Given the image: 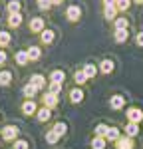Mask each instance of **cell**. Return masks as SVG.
Instances as JSON below:
<instances>
[{"instance_id": "44dd1931", "label": "cell", "mask_w": 143, "mask_h": 149, "mask_svg": "<svg viewBox=\"0 0 143 149\" xmlns=\"http://www.w3.org/2000/svg\"><path fill=\"white\" fill-rule=\"evenodd\" d=\"M103 16H106V20H115V18H117V8H115V6H106Z\"/></svg>"}, {"instance_id": "2e32d148", "label": "cell", "mask_w": 143, "mask_h": 149, "mask_svg": "<svg viewBox=\"0 0 143 149\" xmlns=\"http://www.w3.org/2000/svg\"><path fill=\"white\" fill-rule=\"evenodd\" d=\"M83 74H85L87 80H94L95 76H97V68H95L94 64H85V66H83Z\"/></svg>"}, {"instance_id": "484cf974", "label": "cell", "mask_w": 143, "mask_h": 149, "mask_svg": "<svg viewBox=\"0 0 143 149\" xmlns=\"http://www.w3.org/2000/svg\"><path fill=\"white\" fill-rule=\"evenodd\" d=\"M10 80H12V74L8 70H2V72H0V86H8Z\"/></svg>"}, {"instance_id": "f1b7e54d", "label": "cell", "mask_w": 143, "mask_h": 149, "mask_svg": "<svg viewBox=\"0 0 143 149\" xmlns=\"http://www.w3.org/2000/svg\"><path fill=\"white\" fill-rule=\"evenodd\" d=\"M52 129H54V131L58 133L60 137H62V135H66V131H68V127H66V123H64V121H58V123L52 127Z\"/></svg>"}, {"instance_id": "ac0fdd59", "label": "cell", "mask_w": 143, "mask_h": 149, "mask_svg": "<svg viewBox=\"0 0 143 149\" xmlns=\"http://www.w3.org/2000/svg\"><path fill=\"white\" fill-rule=\"evenodd\" d=\"M22 111H24V113H28V115L36 113V111H38V109H36V103L32 102V100H28V102H24V103H22Z\"/></svg>"}, {"instance_id": "8992f818", "label": "cell", "mask_w": 143, "mask_h": 149, "mask_svg": "<svg viewBox=\"0 0 143 149\" xmlns=\"http://www.w3.org/2000/svg\"><path fill=\"white\" fill-rule=\"evenodd\" d=\"M16 135H18V127L8 125V127H4V129H2V139H6V141H14Z\"/></svg>"}, {"instance_id": "d4e9b609", "label": "cell", "mask_w": 143, "mask_h": 149, "mask_svg": "<svg viewBox=\"0 0 143 149\" xmlns=\"http://www.w3.org/2000/svg\"><path fill=\"white\" fill-rule=\"evenodd\" d=\"M36 92H38V88L36 86H32V84H26L22 88V93L26 95V97H32V95H36Z\"/></svg>"}, {"instance_id": "9c48e42d", "label": "cell", "mask_w": 143, "mask_h": 149, "mask_svg": "<svg viewBox=\"0 0 143 149\" xmlns=\"http://www.w3.org/2000/svg\"><path fill=\"white\" fill-rule=\"evenodd\" d=\"M83 95H85V93H83L80 88H74V90L70 92V102L72 103H80V102H83Z\"/></svg>"}, {"instance_id": "9a60e30c", "label": "cell", "mask_w": 143, "mask_h": 149, "mask_svg": "<svg viewBox=\"0 0 143 149\" xmlns=\"http://www.w3.org/2000/svg\"><path fill=\"white\" fill-rule=\"evenodd\" d=\"M50 115H52V109H50V107H46V105H44L42 109H38V111H36L38 121H48V119H50Z\"/></svg>"}, {"instance_id": "f35d334b", "label": "cell", "mask_w": 143, "mask_h": 149, "mask_svg": "<svg viewBox=\"0 0 143 149\" xmlns=\"http://www.w3.org/2000/svg\"><path fill=\"white\" fill-rule=\"evenodd\" d=\"M4 62H6V54H4V52H2V50H0V66H2V64H4Z\"/></svg>"}, {"instance_id": "5bb4252c", "label": "cell", "mask_w": 143, "mask_h": 149, "mask_svg": "<svg viewBox=\"0 0 143 149\" xmlns=\"http://www.w3.org/2000/svg\"><path fill=\"white\" fill-rule=\"evenodd\" d=\"M64 80H66V74L62 70H54L50 74V81H54V84H64Z\"/></svg>"}, {"instance_id": "277c9868", "label": "cell", "mask_w": 143, "mask_h": 149, "mask_svg": "<svg viewBox=\"0 0 143 149\" xmlns=\"http://www.w3.org/2000/svg\"><path fill=\"white\" fill-rule=\"evenodd\" d=\"M66 16H68V20L70 22H78L80 20V16H82V10H80V6H68V10H66Z\"/></svg>"}, {"instance_id": "ab89813d", "label": "cell", "mask_w": 143, "mask_h": 149, "mask_svg": "<svg viewBox=\"0 0 143 149\" xmlns=\"http://www.w3.org/2000/svg\"><path fill=\"white\" fill-rule=\"evenodd\" d=\"M62 2H64V0H52V6H54V4H62Z\"/></svg>"}, {"instance_id": "8fae6325", "label": "cell", "mask_w": 143, "mask_h": 149, "mask_svg": "<svg viewBox=\"0 0 143 149\" xmlns=\"http://www.w3.org/2000/svg\"><path fill=\"white\" fill-rule=\"evenodd\" d=\"M113 40H115L117 44H123V42L129 40V32H127V30H115V32H113Z\"/></svg>"}, {"instance_id": "7402d4cb", "label": "cell", "mask_w": 143, "mask_h": 149, "mask_svg": "<svg viewBox=\"0 0 143 149\" xmlns=\"http://www.w3.org/2000/svg\"><path fill=\"white\" fill-rule=\"evenodd\" d=\"M107 141L106 137H94L92 139V149H106Z\"/></svg>"}, {"instance_id": "6da1fadb", "label": "cell", "mask_w": 143, "mask_h": 149, "mask_svg": "<svg viewBox=\"0 0 143 149\" xmlns=\"http://www.w3.org/2000/svg\"><path fill=\"white\" fill-rule=\"evenodd\" d=\"M125 115H127V121H131V123H141L143 121V111L139 107H129L125 111Z\"/></svg>"}, {"instance_id": "836d02e7", "label": "cell", "mask_w": 143, "mask_h": 149, "mask_svg": "<svg viewBox=\"0 0 143 149\" xmlns=\"http://www.w3.org/2000/svg\"><path fill=\"white\" fill-rule=\"evenodd\" d=\"M8 12H10V14L20 12V2H18V0H10V2H8Z\"/></svg>"}, {"instance_id": "d6986e66", "label": "cell", "mask_w": 143, "mask_h": 149, "mask_svg": "<svg viewBox=\"0 0 143 149\" xmlns=\"http://www.w3.org/2000/svg\"><path fill=\"white\" fill-rule=\"evenodd\" d=\"M20 24H22V16H20V12L10 14V18H8V26H12V28H18Z\"/></svg>"}, {"instance_id": "603a6c76", "label": "cell", "mask_w": 143, "mask_h": 149, "mask_svg": "<svg viewBox=\"0 0 143 149\" xmlns=\"http://www.w3.org/2000/svg\"><path fill=\"white\" fill-rule=\"evenodd\" d=\"M40 38H42L44 44H52V42H54V30H48V28H46V30L40 34Z\"/></svg>"}, {"instance_id": "3957f363", "label": "cell", "mask_w": 143, "mask_h": 149, "mask_svg": "<svg viewBox=\"0 0 143 149\" xmlns=\"http://www.w3.org/2000/svg\"><path fill=\"white\" fill-rule=\"evenodd\" d=\"M113 145H115V149H133V147H135L133 139L127 137V135H121V137H119Z\"/></svg>"}, {"instance_id": "d6a6232c", "label": "cell", "mask_w": 143, "mask_h": 149, "mask_svg": "<svg viewBox=\"0 0 143 149\" xmlns=\"http://www.w3.org/2000/svg\"><path fill=\"white\" fill-rule=\"evenodd\" d=\"M107 127H109V125H103V123L95 125V137H106V133H107Z\"/></svg>"}, {"instance_id": "ffe728a7", "label": "cell", "mask_w": 143, "mask_h": 149, "mask_svg": "<svg viewBox=\"0 0 143 149\" xmlns=\"http://www.w3.org/2000/svg\"><path fill=\"white\" fill-rule=\"evenodd\" d=\"M127 28H129V20H127L125 16L115 18V30H127Z\"/></svg>"}, {"instance_id": "1f68e13d", "label": "cell", "mask_w": 143, "mask_h": 149, "mask_svg": "<svg viewBox=\"0 0 143 149\" xmlns=\"http://www.w3.org/2000/svg\"><path fill=\"white\" fill-rule=\"evenodd\" d=\"M48 92L54 93V95H60V92H62V84H54V81H50V86H48Z\"/></svg>"}, {"instance_id": "8d00e7d4", "label": "cell", "mask_w": 143, "mask_h": 149, "mask_svg": "<svg viewBox=\"0 0 143 149\" xmlns=\"http://www.w3.org/2000/svg\"><path fill=\"white\" fill-rule=\"evenodd\" d=\"M135 44L139 48H143V32H137V36H135Z\"/></svg>"}, {"instance_id": "52a82bcc", "label": "cell", "mask_w": 143, "mask_h": 149, "mask_svg": "<svg viewBox=\"0 0 143 149\" xmlns=\"http://www.w3.org/2000/svg\"><path fill=\"white\" fill-rule=\"evenodd\" d=\"M30 30H32V32H40V34H42V32L46 30V24H44V20H42V18H32V20H30Z\"/></svg>"}, {"instance_id": "74e56055", "label": "cell", "mask_w": 143, "mask_h": 149, "mask_svg": "<svg viewBox=\"0 0 143 149\" xmlns=\"http://www.w3.org/2000/svg\"><path fill=\"white\" fill-rule=\"evenodd\" d=\"M117 0H103V6H115Z\"/></svg>"}, {"instance_id": "7a4b0ae2", "label": "cell", "mask_w": 143, "mask_h": 149, "mask_svg": "<svg viewBox=\"0 0 143 149\" xmlns=\"http://www.w3.org/2000/svg\"><path fill=\"white\" fill-rule=\"evenodd\" d=\"M109 107H111V109H115V111L123 109V107H125V95H121V93L111 95V97H109Z\"/></svg>"}, {"instance_id": "d590c367", "label": "cell", "mask_w": 143, "mask_h": 149, "mask_svg": "<svg viewBox=\"0 0 143 149\" xmlns=\"http://www.w3.org/2000/svg\"><path fill=\"white\" fill-rule=\"evenodd\" d=\"M14 149H28V143L24 139H18V141H14Z\"/></svg>"}, {"instance_id": "ba28073f", "label": "cell", "mask_w": 143, "mask_h": 149, "mask_svg": "<svg viewBox=\"0 0 143 149\" xmlns=\"http://www.w3.org/2000/svg\"><path fill=\"white\" fill-rule=\"evenodd\" d=\"M139 131H141V129H139V123H131V121H127V125H125V135H127V137H137V135H139Z\"/></svg>"}, {"instance_id": "83f0119b", "label": "cell", "mask_w": 143, "mask_h": 149, "mask_svg": "<svg viewBox=\"0 0 143 149\" xmlns=\"http://www.w3.org/2000/svg\"><path fill=\"white\" fill-rule=\"evenodd\" d=\"M58 139H60V135L56 133V131H54V129H50V131L46 133V141L50 143V145H54V143H58Z\"/></svg>"}, {"instance_id": "e575fe53", "label": "cell", "mask_w": 143, "mask_h": 149, "mask_svg": "<svg viewBox=\"0 0 143 149\" xmlns=\"http://www.w3.org/2000/svg\"><path fill=\"white\" fill-rule=\"evenodd\" d=\"M38 8L40 10H50L52 8V0H38Z\"/></svg>"}, {"instance_id": "cb8c5ba5", "label": "cell", "mask_w": 143, "mask_h": 149, "mask_svg": "<svg viewBox=\"0 0 143 149\" xmlns=\"http://www.w3.org/2000/svg\"><path fill=\"white\" fill-rule=\"evenodd\" d=\"M131 6V0H117L115 2V8H117V12H127Z\"/></svg>"}, {"instance_id": "60d3db41", "label": "cell", "mask_w": 143, "mask_h": 149, "mask_svg": "<svg viewBox=\"0 0 143 149\" xmlns=\"http://www.w3.org/2000/svg\"><path fill=\"white\" fill-rule=\"evenodd\" d=\"M133 2H137V4H143V0H133Z\"/></svg>"}, {"instance_id": "f546056e", "label": "cell", "mask_w": 143, "mask_h": 149, "mask_svg": "<svg viewBox=\"0 0 143 149\" xmlns=\"http://www.w3.org/2000/svg\"><path fill=\"white\" fill-rule=\"evenodd\" d=\"M40 56H42L40 48L38 46H30V50H28V58H30V60H38Z\"/></svg>"}, {"instance_id": "4316f807", "label": "cell", "mask_w": 143, "mask_h": 149, "mask_svg": "<svg viewBox=\"0 0 143 149\" xmlns=\"http://www.w3.org/2000/svg\"><path fill=\"white\" fill-rule=\"evenodd\" d=\"M74 80H76V86H83V84L87 81L85 74H83V70H80V72H76V74H74Z\"/></svg>"}, {"instance_id": "4fadbf2b", "label": "cell", "mask_w": 143, "mask_h": 149, "mask_svg": "<svg viewBox=\"0 0 143 149\" xmlns=\"http://www.w3.org/2000/svg\"><path fill=\"white\" fill-rule=\"evenodd\" d=\"M30 62V58H28V50H20V52H16V64L18 66H26Z\"/></svg>"}, {"instance_id": "4dcf8cb0", "label": "cell", "mask_w": 143, "mask_h": 149, "mask_svg": "<svg viewBox=\"0 0 143 149\" xmlns=\"http://www.w3.org/2000/svg\"><path fill=\"white\" fill-rule=\"evenodd\" d=\"M10 34L8 32H0V48H6L8 44H10Z\"/></svg>"}, {"instance_id": "5b68a950", "label": "cell", "mask_w": 143, "mask_h": 149, "mask_svg": "<svg viewBox=\"0 0 143 149\" xmlns=\"http://www.w3.org/2000/svg\"><path fill=\"white\" fill-rule=\"evenodd\" d=\"M119 137H121L119 127H107V133H106V141L107 143H115Z\"/></svg>"}, {"instance_id": "30bf717a", "label": "cell", "mask_w": 143, "mask_h": 149, "mask_svg": "<svg viewBox=\"0 0 143 149\" xmlns=\"http://www.w3.org/2000/svg\"><path fill=\"white\" fill-rule=\"evenodd\" d=\"M30 84L36 86L38 90H44V88H46V80H44V76H40V74H34V76L30 78Z\"/></svg>"}, {"instance_id": "7c38bea8", "label": "cell", "mask_w": 143, "mask_h": 149, "mask_svg": "<svg viewBox=\"0 0 143 149\" xmlns=\"http://www.w3.org/2000/svg\"><path fill=\"white\" fill-rule=\"evenodd\" d=\"M44 105L50 107V109H52V107H56V105H58V95L46 92V95H44Z\"/></svg>"}, {"instance_id": "e0dca14e", "label": "cell", "mask_w": 143, "mask_h": 149, "mask_svg": "<svg viewBox=\"0 0 143 149\" xmlns=\"http://www.w3.org/2000/svg\"><path fill=\"white\" fill-rule=\"evenodd\" d=\"M113 68H115V66H113V62H111V60H103V62L99 64V72H101V74H111Z\"/></svg>"}]
</instances>
